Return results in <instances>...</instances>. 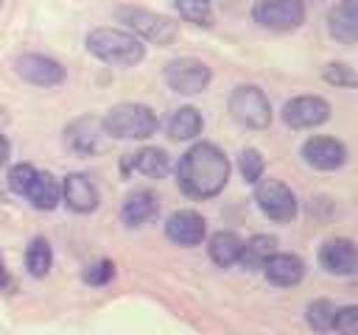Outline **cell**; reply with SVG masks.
<instances>
[{"instance_id":"5b68a950","label":"cell","mask_w":358,"mask_h":335,"mask_svg":"<svg viewBox=\"0 0 358 335\" xmlns=\"http://www.w3.org/2000/svg\"><path fill=\"white\" fill-rule=\"evenodd\" d=\"M255 184H257L255 187V201H257V207L266 218H271L277 223H288V221L296 218V198L282 181H277V179H263L260 181L257 179Z\"/></svg>"},{"instance_id":"3957f363","label":"cell","mask_w":358,"mask_h":335,"mask_svg":"<svg viewBox=\"0 0 358 335\" xmlns=\"http://www.w3.org/2000/svg\"><path fill=\"white\" fill-rule=\"evenodd\" d=\"M101 126L117 140H145L157 131V114L145 103H117L106 112Z\"/></svg>"},{"instance_id":"5bb4252c","label":"cell","mask_w":358,"mask_h":335,"mask_svg":"<svg viewBox=\"0 0 358 335\" xmlns=\"http://www.w3.org/2000/svg\"><path fill=\"white\" fill-rule=\"evenodd\" d=\"M165 234L176 246H199L204 240V218L193 209H179L165 221Z\"/></svg>"},{"instance_id":"cb8c5ba5","label":"cell","mask_w":358,"mask_h":335,"mask_svg":"<svg viewBox=\"0 0 358 335\" xmlns=\"http://www.w3.org/2000/svg\"><path fill=\"white\" fill-rule=\"evenodd\" d=\"M53 265V251L45 237H34L25 248V268L31 276H45Z\"/></svg>"},{"instance_id":"4dcf8cb0","label":"cell","mask_w":358,"mask_h":335,"mask_svg":"<svg viewBox=\"0 0 358 335\" xmlns=\"http://www.w3.org/2000/svg\"><path fill=\"white\" fill-rule=\"evenodd\" d=\"M112 274H115V265H112L109 260H103V262H98V265L87 268L84 282H90V285H103V282H109V279H112Z\"/></svg>"},{"instance_id":"2e32d148","label":"cell","mask_w":358,"mask_h":335,"mask_svg":"<svg viewBox=\"0 0 358 335\" xmlns=\"http://www.w3.org/2000/svg\"><path fill=\"white\" fill-rule=\"evenodd\" d=\"M327 28L341 45H355L358 39V0H341L327 14Z\"/></svg>"},{"instance_id":"d6986e66","label":"cell","mask_w":358,"mask_h":335,"mask_svg":"<svg viewBox=\"0 0 358 335\" xmlns=\"http://www.w3.org/2000/svg\"><path fill=\"white\" fill-rule=\"evenodd\" d=\"M157 209H159L157 195H154L151 190H137V193H131V195L123 201L120 215H123V221H126L129 226H140V223L151 221V218L157 215Z\"/></svg>"},{"instance_id":"7402d4cb","label":"cell","mask_w":358,"mask_h":335,"mask_svg":"<svg viewBox=\"0 0 358 335\" xmlns=\"http://www.w3.org/2000/svg\"><path fill=\"white\" fill-rule=\"evenodd\" d=\"M201 114L193 106H182L168 117V137L171 140H193L196 134H201Z\"/></svg>"},{"instance_id":"9a60e30c","label":"cell","mask_w":358,"mask_h":335,"mask_svg":"<svg viewBox=\"0 0 358 335\" xmlns=\"http://www.w3.org/2000/svg\"><path fill=\"white\" fill-rule=\"evenodd\" d=\"M263 274L271 285L277 288H291L305 276V262L296 254H280L274 251L266 262H263Z\"/></svg>"},{"instance_id":"52a82bcc","label":"cell","mask_w":358,"mask_h":335,"mask_svg":"<svg viewBox=\"0 0 358 335\" xmlns=\"http://www.w3.org/2000/svg\"><path fill=\"white\" fill-rule=\"evenodd\" d=\"M252 17L263 28L291 31L305 22V6L302 0H257L252 8Z\"/></svg>"},{"instance_id":"f1b7e54d","label":"cell","mask_w":358,"mask_h":335,"mask_svg":"<svg viewBox=\"0 0 358 335\" xmlns=\"http://www.w3.org/2000/svg\"><path fill=\"white\" fill-rule=\"evenodd\" d=\"M324 81L327 84H336V87H355V73H352V67L350 64H327L324 67Z\"/></svg>"},{"instance_id":"ba28073f","label":"cell","mask_w":358,"mask_h":335,"mask_svg":"<svg viewBox=\"0 0 358 335\" xmlns=\"http://www.w3.org/2000/svg\"><path fill=\"white\" fill-rule=\"evenodd\" d=\"M210 78H213L210 67L199 59H173L165 67V84L182 95H196V92L207 89Z\"/></svg>"},{"instance_id":"ac0fdd59","label":"cell","mask_w":358,"mask_h":335,"mask_svg":"<svg viewBox=\"0 0 358 335\" xmlns=\"http://www.w3.org/2000/svg\"><path fill=\"white\" fill-rule=\"evenodd\" d=\"M67 137V145L76 151V154H81V156H87V154H92L95 148H98V134H101V123L95 120V117H78V120H73L70 126H67V131H64Z\"/></svg>"},{"instance_id":"f546056e","label":"cell","mask_w":358,"mask_h":335,"mask_svg":"<svg viewBox=\"0 0 358 335\" xmlns=\"http://www.w3.org/2000/svg\"><path fill=\"white\" fill-rule=\"evenodd\" d=\"M34 165H28V162H20V165H14L11 170H8V187L17 193V195H22L25 193V187H28V181H31V176H34Z\"/></svg>"},{"instance_id":"83f0119b","label":"cell","mask_w":358,"mask_h":335,"mask_svg":"<svg viewBox=\"0 0 358 335\" xmlns=\"http://www.w3.org/2000/svg\"><path fill=\"white\" fill-rule=\"evenodd\" d=\"M333 329L344 332V335H355L358 332V307H336V318H333Z\"/></svg>"},{"instance_id":"484cf974","label":"cell","mask_w":358,"mask_h":335,"mask_svg":"<svg viewBox=\"0 0 358 335\" xmlns=\"http://www.w3.org/2000/svg\"><path fill=\"white\" fill-rule=\"evenodd\" d=\"M333 318H336V304L333 302L319 299V302H310L308 304V324L316 332H330L333 329Z\"/></svg>"},{"instance_id":"4316f807","label":"cell","mask_w":358,"mask_h":335,"mask_svg":"<svg viewBox=\"0 0 358 335\" xmlns=\"http://www.w3.org/2000/svg\"><path fill=\"white\" fill-rule=\"evenodd\" d=\"M238 168H241V176L246 179V181H257V179H263V168H266V162H263V156H260V151L257 148H246L243 154H241V159H238Z\"/></svg>"},{"instance_id":"e0dca14e","label":"cell","mask_w":358,"mask_h":335,"mask_svg":"<svg viewBox=\"0 0 358 335\" xmlns=\"http://www.w3.org/2000/svg\"><path fill=\"white\" fill-rule=\"evenodd\" d=\"M22 195H25L36 209H53V207L62 201V184H59L50 173L34 170V176H31V181H28V187H25Z\"/></svg>"},{"instance_id":"1f68e13d","label":"cell","mask_w":358,"mask_h":335,"mask_svg":"<svg viewBox=\"0 0 358 335\" xmlns=\"http://www.w3.org/2000/svg\"><path fill=\"white\" fill-rule=\"evenodd\" d=\"M8 151H11V148H8V140L0 134V168L8 162Z\"/></svg>"},{"instance_id":"8fae6325","label":"cell","mask_w":358,"mask_h":335,"mask_svg":"<svg viewBox=\"0 0 358 335\" xmlns=\"http://www.w3.org/2000/svg\"><path fill=\"white\" fill-rule=\"evenodd\" d=\"M319 262L327 274H336V276H352L355 268H358V254H355V246L352 240L347 237H333L327 240L322 248H319Z\"/></svg>"},{"instance_id":"44dd1931","label":"cell","mask_w":358,"mask_h":335,"mask_svg":"<svg viewBox=\"0 0 358 335\" xmlns=\"http://www.w3.org/2000/svg\"><path fill=\"white\" fill-rule=\"evenodd\" d=\"M210 260L221 268H229L241 260V248H243V240L235 234V232H215L210 237Z\"/></svg>"},{"instance_id":"603a6c76","label":"cell","mask_w":358,"mask_h":335,"mask_svg":"<svg viewBox=\"0 0 358 335\" xmlns=\"http://www.w3.org/2000/svg\"><path fill=\"white\" fill-rule=\"evenodd\" d=\"M277 251V240L271 237V234H255L249 243H243V248H241V265L243 268H263V262L271 257Z\"/></svg>"},{"instance_id":"7c38bea8","label":"cell","mask_w":358,"mask_h":335,"mask_svg":"<svg viewBox=\"0 0 358 335\" xmlns=\"http://www.w3.org/2000/svg\"><path fill=\"white\" fill-rule=\"evenodd\" d=\"M302 156L316 170H336L347 162V148L333 137H310L302 145Z\"/></svg>"},{"instance_id":"277c9868","label":"cell","mask_w":358,"mask_h":335,"mask_svg":"<svg viewBox=\"0 0 358 335\" xmlns=\"http://www.w3.org/2000/svg\"><path fill=\"white\" fill-rule=\"evenodd\" d=\"M229 114L246 126V128H266L271 123V106L268 98L263 95V89L252 87V84H241L232 89L229 95Z\"/></svg>"},{"instance_id":"30bf717a","label":"cell","mask_w":358,"mask_h":335,"mask_svg":"<svg viewBox=\"0 0 358 335\" xmlns=\"http://www.w3.org/2000/svg\"><path fill=\"white\" fill-rule=\"evenodd\" d=\"M327 117H330V103L319 95H299L288 100L282 109V120L291 128H313L322 126Z\"/></svg>"},{"instance_id":"9c48e42d","label":"cell","mask_w":358,"mask_h":335,"mask_svg":"<svg viewBox=\"0 0 358 335\" xmlns=\"http://www.w3.org/2000/svg\"><path fill=\"white\" fill-rule=\"evenodd\" d=\"M14 67H17V75L25 78L34 87H56V84L64 81V67L56 59L42 56V53H22V56H17Z\"/></svg>"},{"instance_id":"d4e9b609","label":"cell","mask_w":358,"mask_h":335,"mask_svg":"<svg viewBox=\"0 0 358 335\" xmlns=\"http://www.w3.org/2000/svg\"><path fill=\"white\" fill-rule=\"evenodd\" d=\"M182 20L193 25H213V3L210 0H173Z\"/></svg>"},{"instance_id":"4fadbf2b","label":"cell","mask_w":358,"mask_h":335,"mask_svg":"<svg viewBox=\"0 0 358 335\" xmlns=\"http://www.w3.org/2000/svg\"><path fill=\"white\" fill-rule=\"evenodd\" d=\"M62 198H64V204L73 209V212H92L95 207H98V201H101V193H98V187L90 181V176H84V173H70V176H64V181H62Z\"/></svg>"},{"instance_id":"ffe728a7","label":"cell","mask_w":358,"mask_h":335,"mask_svg":"<svg viewBox=\"0 0 358 335\" xmlns=\"http://www.w3.org/2000/svg\"><path fill=\"white\" fill-rule=\"evenodd\" d=\"M126 168H134L137 173L151 176V179H162L171 168V159L162 148H143V151H137L126 159Z\"/></svg>"},{"instance_id":"7a4b0ae2","label":"cell","mask_w":358,"mask_h":335,"mask_svg":"<svg viewBox=\"0 0 358 335\" xmlns=\"http://www.w3.org/2000/svg\"><path fill=\"white\" fill-rule=\"evenodd\" d=\"M87 50L112 67H131L140 64L145 56L143 42L120 28H92L87 34Z\"/></svg>"},{"instance_id":"6da1fadb","label":"cell","mask_w":358,"mask_h":335,"mask_svg":"<svg viewBox=\"0 0 358 335\" xmlns=\"http://www.w3.org/2000/svg\"><path fill=\"white\" fill-rule=\"evenodd\" d=\"M229 159L213 142H196L176 165V181L190 198H213L227 187Z\"/></svg>"},{"instance_id":"8992f818","label":"cell","mask_w":358,"mask_h":335,"mask_svg":"<svg viewBox=\"0 0 358 335\" xmlns=\"http://www.w3.org/2000/svg\"><path fill=\"white\" fill-rule=\"evenodd\" d=\"M120 22H126L134 36H143L154 45H171L176 39V22L145 8H120Z\"/></svg>"}]
</instances>
